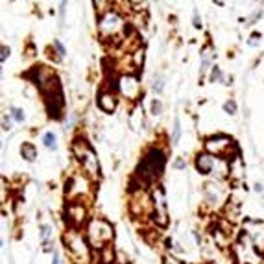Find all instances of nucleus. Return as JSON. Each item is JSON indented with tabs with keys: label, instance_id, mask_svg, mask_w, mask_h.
Returning <instances> with one entry per match:
<instances>
[{
	"label": "nucleus",
	"instance_id": "obj_4",
	"mask_svg": "<svg viewBox=\"0 0 264 264\" xmlns=\"http://www.w3.org/2000/svg\"><path fill=\"white\" fill-rule=\"evenodd\" d=\"M85 237L87 240H89V244H91V248L94 249L96 253H100L102 249L109 248V246L113 244L115 229L108 220L94 216V218H91V220L87 222Z\"/></svg>",
	"mask_w": 264,
	"mask_h": 264
},
{
	"label": "nucleus",
	"instance_id": "obj_22",
	"mask_svg": "<svg viewBox=\"0 0 264 264\" xmlns=\"http://www.w3.org/2000/svg\"><path fill=\"white\" fill-rule=\"evenodd\" d=\"M224 111H226L227 115H235L237 113V103L233 102V100H227V102L224 103Z\"/></svg>",
	"mask_w": 264,
	"mask_h": 264
},
{
	"label": "nucleus",
	"instance_id": "obj_17",
	"mask_svg": "<svg viewBox=\"0 0 264 264\" xmlns=\"http://www.w3.org/2000/svg\"><path fill=\"white\" fill-rule=\"evenodd\" d=\"M39 238H41L44 251H52V242H54V229H52V226H41Z\"/></svg>",
	"mask_w": 264,
	"mask_h": 264
},
{
	"label": "nucleus",
	"instance_id": "obj_30",
	"mask_svg": "<svg viewBox=\"0 0 264 264\" xmlns=\"http://www.w3.org/2000/svg\"><path fill=\"white\" fill-rule=\"evenodd\" d=\"M8 56H10V48H8V46H2V56H0V61L4 63V61L8 60Z\"/></svg>",
	"mask_w": 264,
	"mask_h": 264
},
{
	"label": "nucleus",
	"instance_id": "obj_26",
	"mask_svg": "<svg viewBox=\"0 0 264 264\" xmlns=\"http://www.w3.org/2000/svg\"><path fill=\"white\" fill-rule=\"evenodd\" d=\"M54 46H56V50H58V54H60V58H63V56L67 54L65 48H63V44H61L60 41H58V39H56V41H54Z\"/></svg>",
	"mask_w": 264,
	"mask_h": 264
},
{
	"label": "nucleus",
	"instance_id": "obj_33",
	"mask_svg": "<svg viewBox=\"0 0 264 264\" xmlns=\"http://www.w3.org/2000/svg\"><path fill=\"white\" fill-rule=\"evenodd\" d=\"M168 264H183V262H179V260L176 259H168Z\"/></svg>",
	"mask_w": 264,
	"mask_h": 264
},
{
	"label": "nucleus",
	"instance_id": "obj_13",
	"mask_svg": "<svg viewBox=\"0 0 264 264\" xmlns=\"http://www.w3.org/2000/svg\"><path fill=\"white\" fill-rule=\"evenodd\" d=\"M119 89L120 92L124 94L126 98H130V100H137L140 94V83H139V78L133 74H126L122 76L119 80Z\"/></svg>",
	"mask_w": 264,
	"mask_h": 264
},
{
	"label": "nucleus",
	"instance_id": "obj_11",
	"mask_svg": "<svg viewBox=\"0 0 264 264\" xmlns=\"http://www.w3.org/2000/svg\"><path fill=\"white\" fill-rule=\"evenodd\" d=\"M244 235L249 238V242L253 246L255 253L264 255V222L248 218L244 220Z\"/></svg>",
	"mask_w": 264,
	"mask_h": 264
},
{
	"label": "nucleus",
	"instance_id": "obj_14",
	"mask_svg": "<svg viewBox=\"0 0 264 264\" xmlns=\"http://www.w3.org/2000/svg\"><path fill=\"white\" fill-rule=\"evenodd\" d=\"M216 161H218V157L203 151V153H198V155H196L194 167L201 176H210V174H215Z\"/></svg>",
	"mask_w": 264,
	"mask_h": 264
},
{
	"label": "nucleus",
	"instance_id": "obj_25",
	"mask_svg": "<svg viewBox=\"0 0 264 264\" xmlns=\"http://www.w3.org/2000/svg\"><path fill=\"white\" fill-rule=\"evenodd\" d=\"M185 167H187L185 159H181V157H179V159H176V163H174V168H176V170H185Z\"/></svg>",
	"mask_w": 264,
	"mask_h": 264
},
{
	"label": "nucleus",
	"instance_id": "obj_34",
	"mask_svg": "<svg viewBox=\"0 0 264 264\" xmlns=\"http://www.w3.org/2000/svg\"><path fill=\"white\" fill-rule=\"evenodd\" d=\"M215 2H216L218 6H224V2H226V0H215Z\"/></svg>",
	"mask_w": 264,
	"mask_h": 264
},
{
	"label": "nucleus",
	"instance_id": "obj_28",
	"mask_svg": "<svg viewBox=\"0 0 264 264\" xmlns=\"http://www.w3.org/2000/svg\"><path fill=\"white\" fill-rule=\"evenodd\" d=\"M2 130L4 131H10L11 130V124H10V119H8V117H2Z\"/></svg>",
	"mask_w": 264,
	"mask_h": 264
},
{
	"label": "nucleus",
	"instance_id": "obj_5",
	"mask_svg": "<svg viewBox=\"0 0 264 264\" xmlns=\"http://www.w3.org/2000/svg\"><path fill=\"white\" fill-rule=\"evenodd\" d=\"M41 91L44 94V105H46L48 117L54 120H60L61 115H63V108H65V100H63V91H61L58 78H52Z\"/></svg>",
	"mask_w": 264,
	"mask_h": 264
},
{
	"label": "nucleus",
	"instance_id": "obj_2",
	"mask_svg": "<svg viewBox=\"0 0 264 264\" xmlns=\"http://www.w3.org/2000/svg\"><path fill=\"white\" fill-rule=\"evenodd\" d=\"M63 246H65V251L72 264L92 262V251H94V249L91 248L85 233H81L80 229L69 227L65 231V235H63Z\"/></svg>",
	"mask_w": 264,
	"mask_h": 264
},
{
	"label": "nucleus",
	"instance_id": "obj_29",
	"mask_svg": "<svg viewBox=\"0 0 264 264\" xmlns=\"http://www.w3.org/2000/svg\"><path fill=\"white\" fill-rule=\"evenodd\" d=\"M153 89H155L157 92L163 91V80L161 78H157V80H153Z\"/></svg>",
	"mask_w": 264,
	"mask_h": 264
},
{
	"label": "nucleus",
	"instance_id": "obj_9",
	"mask_svg": "<svg viewBox=\"0 0 264 264\" xmlns=\"http://www.w3.org/2000/svg\"><path fill=\"white\" fill-rule=\"evenodd\" d=\"M203 201L205 205L209 207L210 210H216L220 207H226L227 205V189L218 181V179H213V181H207L203 185Z\"/></svg>",
	"mask_w": 264,
	"mask_h": 264
},
{
	"label": "nucleus",
	"instance_id": "obj_8",
	"mask_svg": "<svg viewBox=\"0 0 264 264\" xmlns=\"http://www.w3.org/2000/svg\"><path fill=\"white\" fill-rule=\"evenodd\" d=\"M92 179H89L85 174H76L74 178L69 179L65 189V194L69 196V201H83L92 194Z\"/></svg>",
	"mask_w": 264,
	"mask_h": 264
},
{
	"label": "nucleus",
	"instance_id": "obj_23",
	"mask_svg": "<svg viewBox=\"0 0 264 264\" xmlns=\"http://www.w3.org/2000/svg\"><path fill=\"white\" fill-rule=\"evenodd\" d=\"M222 78V72L218 67H213V70H210V81H218Z\"/></svg>",
	"mask_w": 264,
	"mask_h": 264
},
{
	"label": "nucleus",
	"instance_id": "obj_20",
	"mask_svg": "<svg viewBox=\"0 0 264 264\" xmlns=\"http://www.w3.org/2000/svg\"><path fill=\"white\" fill-rule=\"evenodd\" d=\"M179 137H181V124H179V119L174 120V128H172V144H178Z\"/></svg>",
	"mask_w": 264,
	"mask_h": 264
},
{
	"label": "nucleus",
	"instance_id": "obj_32",
	"mask_svg": "<svg viewBox=\"0 0 264 264\" xmlns=\"http://www.w3.org/2000/svg\"><path fill=\"white\" fill-rule=\"evenodd\" d=\"M52 264H60V255L54 253V257H52Z\"/></svg>",
	"mask_w": 264,
	"mask_h": 264
},
{
	"label": "nucleus",
	"instance_id": "obj_21",
	"mask_svg": "<svg viewBox=\"0 0 264 264\" xmlns=\"http://www.w3.org/2000/svg\"><path fill=\"white\" fill-rule=\"evenodd\" d=\"M10 111H11V117H13V120H15V122H19V124H21V122H24V111H22V109L11 108Z\"/></svg>",
	"mask_w": 264,
	"mask_h": 264
},
{
	"label": "nucleus",
	"instance_id": "obj_12",
	"mask_svg": "<svg viewBox=\"0 0 264 264\" xmlns=\"http://www.w3.org/2000/svg\"><path fill=\"white\" fill-rule=\"evenodd\" d=\"M100 33L105 35V37H113L117 33L120 32V28H122V19L117 11H108V13H103L102 19H100Z\"/></svg>",
	"mask_w": 264,
	"mask_h": 264
},
{
	"label": "nucleus",
	"instance_id": "obj_24",
	"mask_svg": "<svg viewBox=\"0 0 264 264\" xmlns=\"http://www.w3.org/2000/svg\"><path fill=\"white\" fill-rule=\"evenodd\" d=\"M161 109H163V105L159 100H153V102H151V113L153 115H159L161 113Z\"/></svg>",
	"mask_w": 264,
	"mask_h": 264
},
{
	"label": "nucleus",
	"instance_id": "obj_1",
	"mask_svg": "<svg viewBox=\"0 0 264 264\" xmlns=\"http://www.w3.org/2000/svg\"><path fill=\"white\" fill-rule=\"evenodd\" d=\"M165 167H167V153L157 146L150 148L140 157L135 170V179H139V187L142 189L155 187V181L163 176Z\"/></svg>",
	"mask_w": 264,
	"mask_h": 264
},
{
	"label": "nucleus",
	"instance_id": "obj_15",
	"mask_svg": "<svg viewBox=\"0 0 264 264\" xmlns=\"http://www.w3.org/2000/svg\"><path fill=\"white\" fill-rule=\"evenodd\" d=\"M227 178L233 183H240L244 179V163L240 155H235L231 161H227Z\"/></svg>",
	"mask_w": 264,
	"mask_h": 264
},
{
	"label": "nucleus",
	"instance_id": "obj_3",
	"mask_svg": "<svg viewBox=\"0 0 264 264\" xmlns=\"http://www.w3.org/2000/svg\"><path fill=\"white\" fill-rule=\"evenodd\" d=\"M72 151H74V157L78 165L81 168V174H85L87 178L92 179L96 183L100 179V163H98V157H96V151L92 150V146L87 142L85 139H78L72 142Z\"/></svg>",
	"mask_w": 264,
	"mask_h": 264
},
{
	"label": "nucleus",
	"instance_id": "obj_31",
	"mask_svg": "<svg viewBox=\"0 0 264 264\" xmlns=\"http://www.w3.org/2000/svg\"><path fill=\"white\" fill-rule=\"evenodd\" d=\"M194 26L196 28H201V19H199L198 11H194Z\"/></svg>",
	"mask_w": 264,
	"mask_h": 264
},
{
	"label": "nucleus",
	"instance_id": "obj_7",
	"mask_svg": "<svg viewBox=\"0 0 264 264\" xmlns=\"http://www.w3.org/2000/svg\"><path fill=\"white\" fill-rule=\"evenodd\" d=\"M151 222L155 224L157 227H165L168 226V201H167V196H165V190L161 187H151Z\"/></svg>",
	"mask_w": 264,
	"mask_h": 264
},
{
	"label": "nucleus",
	"instance_id": "obj_18",
	"mask_svg": "<svg viewBox=\"0 0 264 264\" xmlns=\"http://www.w3.org/2000/svg\"><path fill=\"white\" fill-rule=\"evenodd\" d=\"M21 155L24 161L32 163L37 159V148L32 144V142H24V144L21 146Z\"/></svg>",
	"mask_w": 264,
	"mask_h": 264
},
{
	"label": "nucleus",
	"instance_id": "obj_10",
	"mask_svg": "<svg viewBox=\"0 0 264 264\" xmlns=\"http://www.w3.org/2000/svg\"><path fill=\"white\" fill-rule=\"evenodd\" d=\"M89 218V210L83 201H69L65 205V222L67 226L72 229H80L81 226H87Z\"/></svg>",
	"mask_w": 264,
	"mask_h": 264
},
{
	"label": "nucleus",
	"instance_id": "obj_27",
	"mask_svg": "<svg viewBox=\"0 0 264 264\" xmlns=\"http://www.w3.org/2000/svg\"><path fill=\"white\" fill-rule=\"evenodd\" d=\"M259 41H260V33H257V32H255L253 35L249 37V44H251V46H257V44H259Z\"/></svg>",
	"mask_w": 264,
	"mask_h": 264
},
{
	"label": "nucleus",
	"instance_id": "obj_16",
	"mask_svg": "<svg viewBox=\"0 0 264 264\" xmlns=\"http://www.w3.org/2000/svg\"><path fill=\"white\" fill-rule=\"evenodd\" d=\"M98 108L102 109L103 113H113L115 109H117V98H115V94H111V92H102V94L98 96Z\"/></svg>",
	"mask_w": 264,
	"mask_h": 264
},
{
	"label": "nucleus",
	"instance_id": "obj_19",
	"mask_svg": "<svg viewBox=\"0 0 264 264\" xmlns=\"http://www.w3.org/2000/svg\"><path fill=\"white\" fill-rule=\"evenodd\" d=\"M43 144L46 146L48 150H56V148H58V137H56V133L46 131V133L43 135Z\"/></svg>",
	"mask_w": 264,
	"mask_h": 264
},
{
	"label": "nucleus",
	"instance_id": "obj_6",
	"mask_svg": "<svg viewBox=\"0 0 264 264\" xmlns=\"http://www.w3.org/2000/svg\"><path fill=\"white\" fill-rule=\"evenodd\" d=\"M203 146H205V151H207V153L218 157V159L231 161L233 157L238 155L237 146H235L233 139H229L227 135H215V137H209V139H205Z\"/></svg>",
	"mask_w": 264,
	"mask_h": 264
}]
</instances>
